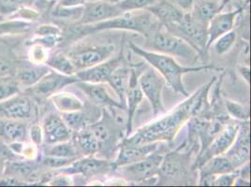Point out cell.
Segmentation results:
<instances>
[{
  "label": "cell",
  "instance_id": "21",
  "mask_svg": "<svg viewBox=\"0 0 251 187\" xmlns=\"http://www.w3.org/2000/svg\"><path fill=\"white\" fill-rule=\"evenodd\" d=\"M184 156L185 155L175 152L163 157L157 176L164 179H175L180 177L186 170V161L183 160Z\"/></svg>",
  "mask_w": 251,
  "mask_h": 187
},
{
  "label": "cell",
  "instance_id": "28",
  "mask_svg": "<svg viewBox=\"0 0 251 187\" xmlns=\"http://www.w3.org/2000/svg\"><path fill=\"white\" fill-rule=\"evenodd\" d=\"M47 65L51 67L56 72L61 73L64 75L72 76L75 75L77 72L76 68L71 61L68 55H65L63 53H56L51 56L47 61Z\"/></svg>",
  "mask_w": 251,
  "mask_h": 187
},
{
  "label": "cell",
  "instance_id": "3",
  "mask_svg": "<svg viewBox=\"0 0 251 187\" xmlns=\"http://www.w3.org/2000/svg\"><path fill=\"white\" fill-rule=\"evenodd\" d=\"M157 19L149 11H128L124 12L114 18L90 24H76L71 28L72 35L75 38H82L96 32L108 29L130 30L143 34L145 37L150 32L157 29L161 23H157Z\"/></svg>",
  "mask_w": 251,
  "mask_h": 187
},
{
  "label": "cell",
  "instance_id": "11",
  "mask_svg": "<svg viewBox=\"0 0 251 187\" xmlns=\"http://www.w3.org/2000/svg\"><path fill=\"white\" fill-rule=\"evenodd\" d=\"M114 169V164L105 159H99L93 156H85L81 159H75L68 166H65L63 172L66 174H81L83 176L93 177L102 175Z\"/></svg>",
  "mask_w": 251,
  "mask_h": 187
},
{
  "label": "cell",
  "instance_id": "51",
  "mask_svg": "<svg viewBox=\"0 0 251 187\" xmlns=\"http://www.w3.org/2000/svg\"><path fill=\"white\" fill-rule=\"evenodd\" d=\"M108 1H111V2H114V3H115V2H117L118 0H108Z\"/></svg>",
  "mask_w": 251,
  "mask_h": 187
},
{
  "label": "cell",
  "instance_id": "4",
  "mask_svg": "<svg viewBox=\"0 0 251 187\" xmlns=\"http://www.w3.org/2000/svg\"><path fill=\"white\" fill-rule=\"evenodd\" d=\"M146 38L147 48L157 52L180 57L189 62H194L199 57L198 52L188 42L159 26L150 32Z\"/></svg>",
  "mask_w": 251,
  "mask_h": 187
},
{
  "label": "cell",
  "instance_id": "36",
  "mask_svg": "<svg viewBox=\"0 0 251 187\" xmlns=\"http://www.w3.org/2000/svg\"><path fill=\"white\" fill-rule=\"evenodd\" d=\"M5 136L11 140H20L25 135V127L22 123L9 122L3 127Z\"/></svg>",
  "mask_w": 251,
  "mask_h": 187
},
{
  "label": "cell",
  "instance_id": "50",
  "mask_svg": "<svg viewBox=\"0 0 251 187\" xmlns=\"http://www.w3.org/2000/svg\"><path fill=\"white\" fill-rule=\"evenodd\" d=\"M27 0H11V2L16 5V4H22V3H25Z\"/></svg>",
  "mask_w": 251,
  "mask_h": 187
},
{
  "label": "cell",
  "instance_id": "14",
  "mask_svg": "<svg viewBox=\"0 0 251 187\" xmlns=\"http://www.w3.org/2000/svg\"><path fill=\"white\" fill-rule=\"evenodd\" d=\"M243 11V8H239L231 11L217 13L208 23L207 26V44L206 50L208 52L211 45L223 34L232 30L236 17Z\"/></svg>",
  "mask_w": 251,
  "mask_h": 187
},
{
  "label": "cell",
  "instance_id": "15",
  "mask_svg": "<svg viewBox=\"0 0 251 187\" xmlns=\"http://www.w3.org/2000/svg\"><path fill=\"white\" fill-rule=\"evenodd\" d=\"M159 142L148 143L144 145H119V152L117 157L113 162L114 169L119 166H125L128 164H132L137 161H140L147 156L157 151V146Z\"/></svg>",
  "mask_w": 251,
  "mask_h": 187
},
{
  "label": "cell",
  "instance_id": "16",
  "mask_svg": "<svg viewBox=\"0 0 251 187\" xmlns=\"http://www.w3.org/2000/svg\"><path fill=\"white\" fill-rule=\"evenodd\" d=\"M43 134L48 144H55L70 140L72 129L66 125L62 117L57 115H50L44 121Z\"/></svg>",
  "mask_w": 251,
  "mask_h": 187
},
{
  "label": "cell",
  "instance_id": "46",
  "mask_svg": "<svg viewBox=\"0 0 251 187\" xmlns=\"http://www.w3.org/2000/svg\"><path fill=\"white\" fill-rule=\"evenodd\" d=\"M239 72H240L241 76L243 77L244 81L248 84H250V81H251V69L249 67H242L239 68Z\"/></svg>",
  "mask_w": 251,
  "mask_h": 187
},
{
  "label": "cell",
  "instance_id": "18",
  "mask_svg": "<svg viewBox=\"0 0 251 187\" xmlns=\"http://www.w3.org/2000/svg\"><path fill=\"white\" fill-rule=\"evenodd\" d=\"M77 87L81 89L88 99L97 106H104L111 109L125 110L119 101L115 100L101 83L78 82ZM126 111V110H125Z\"/></svg>",
  "mask_w": 251,
  "mask_h": 187
},
{
  "label": "cell",
  "instance_id": "13",
  "mask_svg": "<svg viewBox=\"0 0 251 187\" xmlns=\"http://www.w3.org/2000/svg\"><path fill=\"white\" fill-rule=\"evenodd\" d=\"M138 73L136 70L130 69V76L126 92V137H128L132 133L133 120L136 113L137 108L143 101L144 94L141 90L138 82Z\"/></svg>",
  "mask_w": 251,
  "mask_h": 187
},
{
  "label": "cell",
  "instance_id": "39",
  "mask_svg": "<svg viewBox=\"0 0 251 187\" xmlns=\"http://www.w3.org/2000/svg\"><path fill=\"white\" fill-rule=\"evenodd\" d=\"M17 92V84L12 83H0V101L10 97Z\"/></svg>",
  "mask_w": 251,
  "mask_h": 187
},
{
  "label": "cell",
  "instance_id": "48",
  "mask_svg": "<svg viewBox=\"0 0 251 187\" xmlns=\"http://www.w3.org/2000/svg\"><path fill=\"white\" fill-rule=\"evenodd\" d=\"M233 186H236V187H241V186H246V187H250L251 186V183L249 180L247 179H244L242 177L238 176L236 177L234 183H233Z\"/></svg>",
  "mask_w": 251,
  "mask_h": 187
},
{
  "label": "cell",
  "instance_id": "35",
  "mask_svg": "<svg viewBox=\"0 0 251 187\" xmlns=\"http://www.w3.org/2000/svg\"><path fill=\"white\" fill-rule=\"evenodd\" d=\"M154 3H156V0H118L115 2L117 7L123 12L146 10Z\"/></svg>",
  "mask_w": 251,
  "mask_h": 187
},
{
  "label": "cell",
  "instance_id": "34",
  "mask_svg": "<svg viewBox=\"0 0 251 187\" xmlns=\"http://www.w3.org/2000/svg\"><path fill=\"white\" fill-rule=\"evenodd\" d=\"M61 117L64 122L66 123V125H68L72 130L74 129L75 131L83 128L85 125H89L86 121V116L82 111L66 113V114H63Z\"/></svg>",
  "mask_w": 251,
  "mask_h": 187
},
{
  "label": "cell",
  "instance_id": "6",
  "mask_svg": "<svg viewBox=\"0 0 251 187\" xmlns=\"http://www.w3.org/2000/svg\"><path fill=\"white\" fill-rule=\"evenodd\" d=\"M163 157L164 156L155 151L140 161L116 167L115 169L118 170L120 175H122L126 182L143 183L150 178L158 175L159 166Z\"/></svg>",
  "mask_w": 251,
  "mask_h": 187
},
{
  "label": "cell",
  "instance_id": "43",
  "mask_svg": "<svg viewBox=\"0 0 251 187\" xmlns=\"http://www.w3.org/2000/svg\"><path fill=\"white\" fill-rule=\"evenodd\" d=\"M178 8L183 12H190L192 11L197 0H175Z\"/></svg>",
  "mask_w": 251,
  "mask_h": 187
},
{
  "label": "cell",
  "instance_id": "37",
  "mask_svg": "<svg viewBox=\"0 0 251 187\" xmlns=\"http://www.w3.org/2000/svg\"><path fill=\"white\" fill-rule=\"evenodd\" d=\"M238 169L235 171H231L228 173H222L216 175L214 179V184L213 186L216 187H230L233 186V183L236 179V177L238 176Z\"/></svg>",
  "mask_w": 251,
  "mask_h": 187
},
{
  "label": "cell",
  "instance_id": "32",
  "mask_svg": "<svg viewBox=\"0 0 251 187\" xmlns=\"http://www.w3.org/2000/svg\"><path fill=\"white\" fill-rule=\"evenodd\" d=\"M236 38H237L236 32L233 31V30H230V31L223 34L213 43L215 51L219 55H222V54L229 52L230 48L234 45V43L236 42Z\"/></svg>",
  "mask_w": 251,
  "mask_h": 187
},
{
  "label": "cell",
  "instance_id": "5",
  "mask_svg": "<svg viewBox=\"0 0 251 187\" xmlns=\"http://www.w3.org/2000/svg\"><path fill=\"white\" fill-rule=\"evenodd\" d=\"M207 24L195 20L190 12H186L182 20L176 24L167 25L168 31L176 35L188 42L200 55H206Z\"/></svg>",
  "mask_w": 251,
  "mask_h": 187
},
{
  "label": "cell",
  "instance_id": "27",
  "mask_svg": "<svg viewBox=\"0 0 251 187\" xmlns=\"http://www.w3.org/2000/svg\"><path fill=\"white\" fill-rule=\"evenodd\" d=\"M224 156L228 158L233 169L237 170L250 161V146L242 145L234 141Z\"/></svg>",
  "mask_w": 251,
  "mask_h": 187
},
{
  "label": "cell",
  "instance_id": "42",
  "mask_svg": "<svg viewBox=\"0 0 251 187\" xmlns=\"http://www.w3.org/2000/svg\"><path fill=\"white\" fill-rule=\"evenodd\" d=\"M74 183L73 177L70 174L67 175H60L54 178L51 182L52 186H57V187H62V186H72Z\"/></svg>",
  "mask_w": 251,
  "mask_h": 187
},
{
  "label": "cell",
  "instance_id": "8",
  "mask_svg": "<svg viewBox=\"0 0 251 187\" xmlns=\"http://www.w3.org/2000/svg\"><path fill=\"white\" fill-rule=\"evenodd\" d=\"M138 82L144 95L150 102L153 115L164 114L166 112L162 101V91L166 84L164 79L154 69H150L138 77Z\"/></svg>",
  "mask_w": 251,
  "mask_h": 187
},
{
  "label": "cell",
  "instance_id": "17",
  "mask_svg": "<svg viewBox=\"0 0 251 187\" xmlns=\"http://www.w3.org/2000/svg\"><path fill=\"white\" fill-rule=\"evenodd\" d=\"M80 82L76 75H64L58 72L47 73L37 83L35 91L41 95H51L61 90L65 86Z\"/></svg>",
  "mask_w": 251,
  "mask_h": 187
},
{
  "label": "cell",
  "instance_id": "19",
  "mask_svg": "<svg viewBox=\"0 0 251 187\" xmlns=\"http://www.w3.org/2000/svg\"><path fill=\"white\" fill-rule=\"evenodd\" d=\"M146 10L149 11L164 26L178 23L185 14V12L181 11L176 5L167 0L156 2L147 7Z\"/></svg>",
  "mask_w": 251,
  "mask_h": 187
},
{
  "label": "cell",
  "instance_id": "12",
  "mask_svg": "<svg viewBox=\"0 0 251 187\" xmlns=\"http://www.w3.org/2000/svg\"><path fill=\"white\" fill-rule=\"evenodd\" d=\"M124 62V56L120 53L115 58H110L88 69L78 70L75 73L80 82L92 83H104L108 82L110 76Z\"/></svg>",
  "mask_w": 251,
  "mask_h": 187
},
{
  "label": "cell",
  "instance_id": "22",
  "mask_svg": "<svg viewBox=\"0 0 251 187\" xmlns=\"http://www.w3.org/2000/svg\"><path fill=\"white\" fill-rule=\"evenodd\" d=\"M221 11L220 0H197L190 14L195 20L208 25L210 20Z\"/></svg>",
  "mask_w": 251,
  "mask_h": 187
},
{
  "label": "cell",
  "instance_id": "45",
  "mask_svg": "<svg viewBox=\"0 0 251 187\" xmlns=\"http://www.w3.org/2000/svg\"><path fill=\"white\" fill-rule=\"evenodd\" d=\"M88 0H60L59 5L62 7H79L84 6V3Z\"/></svg>",
  "mask_w": 251,
  "mask_h": 187
},
{
  "label": "cell",
  "instance_id": "44",
  "mask_svg": "<svg viewBox=\"0 0 251 187\" xmlns=\"http://www.w3.org/2000/svg\"><path fill=\"white\" fill-rule=\"evenodd\" d=\"M30 134H31L32 140L34 141V143L36 144L42 143V128L39 125H34L32 127Z\"/></svg>",
  "mask_w": 251,
  "mask_h": 187
},
{
  "label": "cell",
  "instance_id": "25",
  "mask_svg": "<svg viewBox=\"0 0 251 187\" xmlns=\"http://www.w3.org/2000/svg\"><path fill=\"white\" fill-rule=\"evenodd\" d=\"M200 177L206 175H219L222 173H228L235 171L231 166L230 161L224 155L214 156L208 159L205 163L200 166Z\"/></svg>",
  "mask_w": 251,
  "mask_h": 187
},
{
  "label": "cell",
  "instance_id": "24",
  "mask_svg": "<svg viewBox=\"0 0 251 187\" xmlns=\"http://www.w3.org/2000/svg\"><path fill=\"white\" fill-rule=\"evenodd\" d=\"M3 111L11 119H27L31 116V102L25 96L16 97L4 105Z\"/></svg>",
  "mask_w": 251,
  "mask_h": 187
},
{
  "label": "cell",
  "instance_id": "49",
  "mask_svg": "<svg viewBox=\"0 0 251 187\" xmlns=\"http://www.w3.org/2000/svg\"><path fill=\"white\" fill-rule=\"evenodd\" d=\"M11 65H9L8 63L2 62V61H0V75H5V74H8V73L11 72Z\"/></svg>",
  "mask_w": 251,
  "mask_h": 187
},
{
  "label": "cell",
  "instance_id": "2",
  "mask_svg": "<svg viewBox=\"0 0 251 187\" xmlns=\"http://www.w3.org/2000/svg\"><path fill=\"white\" fill-rule=\"evenodd\" d=\"M129 49L137 55L143 57L158 74L164 79L168 86L176 93L189 96L183 83V76L187 73L200 72L202 70H215L214 65H202L198 67H184L179 65L173 56L157 52H150L139 47L132 42H128Z\"/></svg>",
  "mask_w": 251,
  "mask_h": 187
},
{
  "label": "cell",
  "instance_id": "38",
  "mask_svg": "<svg viewBox=\"0 0 251 187\" xmlns=\"http://www.w3.org/2000/svg\"><path fill=\"white\" fill-rule=\"evenodd\" d=\"M77 158H64V157H57V156H47L43 160V164L50 167H65L71 165Z\"/></svg>",
  "mask_w": 251,
  "mask_h": 187
},
{
  "label": "cell",
  "instance_id": "40",
  "mask_svg": "<svg viewBox=\"0 0 251 187\" xmlns=\"http://www.w3.org/2000/svg\"><path fill=\"white\" fill-rule=\"evenodd\" d=\"M33 169V166L29 163H25V162H17V163H12L11 165V170L13 171L15 174H20V175H27L29 174Z\"/></svg>",
  "mask_w": 251,
  "mask_h": 187
},
{
  "label": "cell",
  "instance_id": "7",
  "mask_svg": "<svg viewBox=\"0 0 251 187\" xmlns=\"http://www.w3.org/2000/svg\"><path fill=\"white\" fill-rule=\"evenodd\" d=\"M238 127L239 125L237 124H229L223 126V128L212 139L207 146L200 152L193 168H199L203 163L214 156L224 155L235 141Z\"/></svg>",
  "mask_w": 251,
  "mask_h": 187
},
{
  "label": "cell",
  "instance_id": "10",
  "mask_svg": "<svg viewBox=\"0 0 251 187\" xmlns=\"http://www.w3.org/2000/svg\"><path fill=\"white\" fill-rule=\"evenodd\" d=\"M124 13L117 5L108 0H88L84 4V10L77 24H90L114 18Z\"/></svg>",
  "mask_w": 251,
  "mask_h": 187
},
{
  "label": "cell",
  "instance_id": "26",
  "mask_svg": "<svg viewBox=\"0 0 251 187\" xmlns=\"http://www.w3.org/2000/svg\"><path fill=\"white\" fill-rule=\"evenodd\" d=\"M52 102L56 109L62 112L63 114L83 111L84 109V103L79 97L74 94L67 92L55 93L52 95Z\"/></svg>",
  "mask_w": 251,
  "mask_h": 187
},
{
  "label": "cell",
  "instance_id": "41",
  "mask_svg": "<svg viewBox=\"0 0 251 187\" xmlns=\"http://www.w3.org/2000/svg\"><path fill=\"white\" fill-rule=\"evenodd\" d=\"M38 35L40 36H60L61 31L60 29L55 26V25H51V24H45L42 25L38 28L37 30Z\"/></svg>",
  "mask_w": 251,
  "mask_h": 187
},
{
  "label": "cell",
  "instance_id": "1",
  "mask_svg": "<svg viewBox=\"0 0 251 187\" xmlns=\"http://www.w3.org/2000/svg\"><path fill=\"white\" fill-rule=\"evenodd\" d=\"M196 92L188 96V99L177 105L166 115L159 116L147 123L134 134H130L122 140L120 144L144 145L154 142L172 141L188 120L193 117V104Z\"/></svg>",
  "mask_w": 251,
  "mask_h": 187
},
{
  "label": "cell",
  "instance_id": "29",
  "mask_svg": "<svg viewBox=\"0 0 251 187\" xmlns=\"http://www.w3.org/2000/svg\"><path fill=\"white\" fill-rule=\"evenodd\" d=\"M49 72L48 68L45 67H36L26 69L19 74V80L23 84L30 86L38 83L43 76Z\"/></svg>",
  "mask_w": 251,
  "mask_h": 187
},
{
  "label": "cell",
  "instance_id": "20",
  "mask_svg": "<svg viewBox=\"0 0 251 187\" xmlns=\"http://www.w3.org/2000/svg\"><path fill=\"white\" fill-rule=\"evenodd\" d=\"M74 145L84 156H94L101 148L100 141L89 128V125L76 130L74 135Z\"/></svg>",
  "mask_w": 251,
  "mask_h": 187
},
{
  "label": "cell",
  "instance_id": "30",
  "mask_svg": "<svg viewBox=\"0 0 251 187\" xmlns=\"http://www.w3.org/2000/svg\"><path fill=\"white\" fill-rule=\"evenodd\" d=\"M78 150L74 143L64 141L55 143L48 150V155L51 156H57V157H64V158H77Z\"/></svg>",
  "mask_w": 251,
  "mask_h": 187
},
{
  "label": "cell",
  "instance_id": "33",
  "mask_svg": "<svg viewBox=\"0 0 251 187\" xmlns=\"http://www.w3.org/2000/svg\"><path fill=\"white\" fill-rule=\"evenodd\" d=\"M225 107L230 117L240 120L243 122H249L250 120V108L248 106L240 104L235 101L226 100Z\"/></svg>",
  "mask_w": 251,
  "mask_h": 187
},
{
  "label": "cell",
  "instance_id": "23",
  "mask_svg": "<svg viewBox=\"0 0 251 187\" xmlns=\"http://www.w3.org/2000/svg\"><path fill=\"white\" fill-rule=\"evenodd\" d=\"M130 76V69L125 66H121L116 69L113 74L110 76L107 83L114 89L115 94L119 98V102L126 110V92L128 84V80Z\"/></svg>",
  "mask_w": 251,
  "mask_h": 187
},
{
  "label": "cell",
  "instance_id": "9",
  "mask_svg": "<svg viewBox=\"0 0 251 187\" xmlns=\"http://www.w3.org/2000/svg\"><path fill=\"white\" fill-rule=\"evenodd\" d=\"M115 52V46L112 44L93 45L74 50L69 52L68 56L78 71L104 62L110 59Z\"/></svg>",
  "mask_w": 251,
  "mask_h": 187
},
{
  "label": "cell",
  "instance_id": "47",
  "mask_svg": "<svg viewBox=\"0 0 251 187\" xmlns=\"http://www.w3.org/2000/svg\"><path fill=\"white\" fill-rule=\"evenodd\" d=\"M14 8V4L11 0H0V9L4 12L11 11Z\"/></svg>",
  "mask_w": 251,
  "mask_h": 187
},
{
  "label": "cell",
  "instance_id": "31",
  "mask_svg": "<svg viewBox=\"0 0 251 187\" xmlns=\"http://www.w3.org/2000/svg\"><path fill=\"white\" fill-rule=\"evenodd\" d=\"M89 128L91 129L92 133L97 138V140L100 141V145H103L110 140L112 131H111V128L109 125L106 124V115H105L104 110H103L102 119L99 122L89 124Z\"/></svg>",
  "mask_w": 251,
  "mask_h": 187
}]
</instances>
